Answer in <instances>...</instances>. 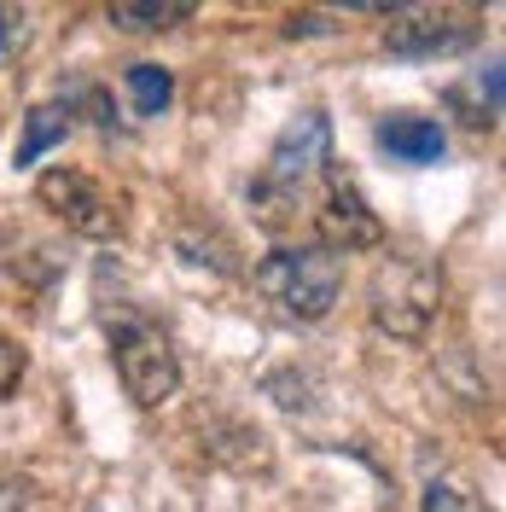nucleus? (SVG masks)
Masks as SVG:
<instances>
[{"label": "nucleus", "instance_id": "1", "mask_svg": "<svg viewBox=\"0 0 506 512\" xmlns=\"http://www.w3.org/2000/svg\"><path fill=\"white\" fill-rule=\"evenodd\" d=\"M256 291L297 320H326L344 291V262L320 245H280L256 262Z\"/></svg>", "mask_w": 506, "mask_h": 512}, {"label": "nucleus", "instance_id": "2", "mask_svg": "<svg viewBox=\"0 0 506 512\" xmlns=\"http://www.w3.org/2000/svg\"><path fill=\"white\" fill-rule=\"evenodd\" d=\"M105 338H111V361H117V379L140 408H163L175 390H181V361L169 350V332L146 315H117L105 320Z\"/></svg>", "mask_w": 506, "mask_h": 512}, {"label": "nucleus", "instance_id": "3", "mask_svg": "<svg viewBox=\"0 0 506 512\" xmlns=\"http://www.w3.org/2000/svg\"><path fill=\"white\" fill-rule=\"evenodd\" d=\"M437 309H443V274L431 262L396 256V262H384L373 274V326L379 332L402 338V344H419L431 332Z\"/></svg>", "mask_w": 506, "mask_h": 512}, {"label": "nucleus", "instance_id": "4", "mask_svg": "<svg viewBox=\"0 0 506 512\" xmlns=\"http://www.w3.org/2000/svg\"><path fill=\"white\" fill-rule=\"evenodd\" d=\"M35 198H41L70 233H82V239H117V233H123V216H117L111 192L99 187L94 175H82V169H47V175L35 181Z\"/></svg>", "mask_w": 506, "mask_h": 512}, {"label": "nucleus", "instance_id": "5", "mask_svg": "<svg viewBox=\"0 0 506 512\" xmlns=\"http://www.w3.org/2000/svg\"><path fill=\"white\" fill-rule=\"evenodd\" d=\"M315 227H320V251H379L384 245V227L379 216H373V204L361 198V187L355 181H344V175H332L326 181V198H320L315 210Z\"/></svg>", "mask_w": 506, "mask_h": 512}, {"label": "nucleus", "instance_id": "6", "mask_svg": "<svg viewBox=\"0 0 506 512\" xmlns=\"http://www.w3.org/2000/svg\"><path fill=\"white\" fill-rule=\"evenodd\" d=\"M332 163V123L320 117V111H303L297 123L280 128V140H274V152H268V169H262V187H303L315 169Z\"/></svg>", "mask_w": 506, "mask_h": 512}, {"label": "nucleus", "instance_id": "7", "mask_svg": "<svg viewBox=\"0 0 506 512\" xmlns=\"http://www.w3.org/2000/svg\"><path fill=\"white\" fill-rule=\"evenodd\" d=\"M472 24H460V18H448V12H408L402 24H390L384 30V47L396 53V59H437V53H460V47H472Z\"/></svg>", "mask_w": 506, "mask_h": 512}, {"label": "nucleus", "instance_id": "8", "mask_svg": "<svg viewBox=\"0 0 506 512\" xmlns=\"http://www.w3.org/2000/svg\"><path fill=\"white\" fill-rule=\"evenodd\" d=\"M379 146L396 163H437L448 152V134H443L437 117H408V111H396V117L379 123Z\"/></svg>", "mask_w": 506, "mask_h": 512}, {"label": "nucleus", "instance_id": "9", "mask_svg": "<svg viewBox=\"0 0 506 512\" xmlns=\"http://www.w3.org/2000/svg\"><path fill=\"white\" fill-rule=\"evenodd\" d=\"M64 134H70V105L64 99H41V105H30V117H24V134H18V152H12V163L18 169H30V163H41L53 146H59Z\"/></svg>", "mask_w": 506, "mask_h": 512}, {"label": "nucleus", "instance_id": "10", "mask_svg": "<svg viewBox=\"0 0 506 512\" xmlns=\"http://www.w3.org/2000/svg\"><path fill=\"white\" fill-rule=\"evenodd\" d=\"M128 99H134L140 117H163V111L175 105V70H163V64H152V59L128 64Z\"/></svg>", "mask_w": 506, "mask_h": 512}, {"label": "nucleus", "instance_id": "11", "mask_svg": "<svg viewBox=\"0 0 506 512\" xmlns=\"http://www.w3.org/2000/svg\"><path fill=\"white\" fill-rule=\"evenodd\" d=\"M187 18H192L187 0H117L111 6V24H123V30H175Z\"/></svg>", "mask_w": 506, "mask_h": 512}, {"label": "nucleus", "instance_id": "12", "mask_svg": "<svg viewBox=\"0 0 506 512\" xmlns=\"http://www.w3.org/2000/svg\"><path fill=\"white\" fill-rule=\"evenodd\" d=\"M18 379H24V350L0 338V402H6L12 390H18Z\"/></svg>", "mask_w": 506, "mask_h": 512}, {"label": "nucleus", "instance_id": "13", "mask_svg": "<svg viewBox=\"0 0 506 512\" xmlns=\"http://www.w3.org/2000/svg\"><path fill=\"white\" fill-rule=\"evenodd\" d=\"M419 512H466V501H460V489H454V483H425Z\"/></svg>", "mask_w": 506, "mask_h": 512}, {"label": "nucleus", "instance_id": "14", "mask_svg": "<svg viewBox=\"0 0 506 512\" xmlns=\"http://www.w3.org/2000/svg\"><path fill=\"white\" fill-rule=\"evenodd\" d=\"M18 24H24V12H12V6H0V59H6V47L18 41Z\"/></svg>", "mask_w": 506, "mask_h": 512}]
</instances>
